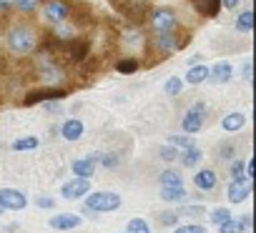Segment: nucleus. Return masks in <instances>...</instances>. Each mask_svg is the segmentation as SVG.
<instances>
[{
    "label": "nucleus",
    "instance_id": "21",
    "mask_svg": "<svg viewBox=\"0 0 256 233\" xmlns=\"http://www.w3.org/2000/svg\"><path fill=\"white\" fill-rule=\"evenodd\" d=\"M244 123H246V115H244V113H228L226 118L221 121V128L228 131V133H234V131L244 128Z\"/></svg>",
    "mask_w": 256,
    "mask_h": 233
},
{
    "label": "nucleus",
    "instance_id": "39",
    "mask_svg": "<svg viewBox=\"0 0 256 233\" xmlns=\"http://www.w3.org/2000/svg\"><path fill=\"white\" fill-rule=\"evenodd\" d=\"M176 218H178L176 211H174V213H164V216H161V223H164V226H171V223H176Z\"/></svg>",
    "mask_w": 256,
    "mask_h": 233
},
{
    "label": "nucleus",
    "instance_id": "4",
    "mask_svg": "<svg viewBox=\"0 0 256 233\" xmlns=\"http://www.w3.org/2000/svg\"><path fill=\"white\" fill-rule=\"evenodd\" d=\"M204 115H206V105L204 103H196L181 121V128L184 133H198L204 128Z\"/></svg>",
    "mask_w": 256,
    "mask_h": 233
},
{
    "label": "nucleus",
    "instance_id": "35",
    "mask_svg": "<svg viewBox=\"0 0 256 233\" xmlns=\"http://www.w3.org/2000/svg\"><path fill=\"white\" fill-rule=\"evenodd\" d=\"M174 233H206V228H204V226H196V223H191V226H178Z\"/></svg>",
    "mask_w": 256,
    "mask_h": 233
},
{
    "label": "nucleus",
    "instance_id": "36",
    "mask_svg": "<svg viewBox=\"0 0 256 233\" xmlns=\"http://www.w3.org/2000/svg\"><path fill=\"white\" fill-rule=\"evenodd\" d=\"M161 158H164V161H176V158H178V148H174V146L161 148Z\"/></svg>",
    "mask_w": 256,
    "mask_h": 233
},
{
    "label": "nucleus",
    "instance_id": "12",
    "mask_svg": "<svg viewBox=\"0 0 256 233\" xmlns=\"http://www.w3.org/2000/svg\"><path fill=\"white\" fill-rule=\"evenodd\" d=\"M48 223H50V228H56V231H73V228H78V226L83 223V218L76 216V213H58V216H53Z\"/></svg>",
    "mask_w": 256,
    "mask_h": 233
},
{
    "label": "nucleus",
    "instance_id": "8",
    "mask_svg": "<svg viewBox=\"0 0 256 233\" xmlns=\"http://www.w3.org/2000/svg\"><path fill=\"white\" fill-rule=\"evenodd\" d=\"M88 50H90V40L88 38H68L66 40V53L73 63H83L88 58Z\"/></svg>",
    "mask_w": 256,
    "mask_h": 233
},
{
    "label": "nucleus",
    "instance_id": "40",
    "mask_svg": "<svg viewBox=\"0 0 256 233\" xmlns=\"http://www.w3.org/2000/svg\"><path fill=\"white\" fill-rule=\"evenodd\" d=\"M103 166L116 168V166H118V158H116V156H103Z\"/></svg>",
    "mask_w": 256,
    "mask_h": 233
},
{
    "label": "nucleus",
    "instance_id": "43",
    "mask_svg": "<svg viewBox=\"0 0 256 233\" xmlns=\"http://www.w3.org/2000/svg\"><path fill=\"white\" fill-rule=\"evenodd\" d=\"M13 8V0H0V10H10Z\"/></svg>",
    "mask_w": 256,
    "mask_h": 233
},
{
    "label": "nucleus",
    "instance_id": "41",
    "mask_svg": "<svg viewBox=\"0 0 256 233\" xmlns=\"http://www.w3.org/2000/svg\"><path fill=\"white\" fill-rule=\"evenodd\" d=\"M221 5H224V8H231V10H234V8L238 5V0H221Z\"/></svg>",
    "mask_w": 256,
    "mask_h": 233
},
{
    "label": "nucleus",
    "instance_id": "11",
    "mask_svg": "<svg viewBox=\"0 0 256 233\" xmlns=\"http://www.w3.org/2000/svg\"><path fill=\"white\" fill-rule=\"evenodd\" d=\"M0 203H3L6 211H23V208L28 206V198H26L20 191L3 188V191H0Z\"/></svg>",
    "mask_w": 256,
    "mask_h": 233
},
{
    "label": "nucleus",
    "instance_id": "17",
    "mask_svg": "<svg viewBox=\"0 0 256 233\" xmlns=\"http://www.w3.org/2000/svg\"><path fill=\"white\" fill-rule=\"evenodd\" d=\"M208 78H211L214 83H228V80L234 78V68H231L228 63H216V65L208 70Z\"/></svg>",
    "mask_w": 256,
    "mask_h": 233
},
{
    "label": "nucleus",
    "instance_id": "14",
    "mask_svg": "<svg viewBox=\"0 0 256 233\" xmlns=\"http://www.w3.org/2000/svg\"><path fill=\"white\" fill-rule=\"evenodd\" d=\"M38 78H40V80H60V78H63V68H60L53 58H46V60H40Z\"/></svg>",
    "mask_w": 256,
    "mask_h": 233
},
{
    "label": "nucleus",
    "instance_id": "37",
    "mask_svg": "<svg viewBox=\"0 0 256 233\" xmlns=\"http://www.w3.org/2000/svg\"><path fill=\"white\" fill-rule=\"evenodd\" d=\"M241 173H244V161H234L231 163V176L234 178H241Z\"/></svg>",
    "mask_w": 256,
    "mask_h": 233
},
{
    "label": "nucleus",
    "instance_id": "44",
    "mask_svg": "<svg viewBox=\"0 0 256 233\" xmlns=\"http://www.w3.org/2000/svg\"><path fill=\"white\" fill-rule=\"evenodd\" d=\"M0 213H6V208H3V203H0Z\"/></svg>",
    "mask_w": 256,
    "mask_h": 233
},
{
    "label": "nucleus",
    "instance_id": "18",
    "mask_svg": "<svg viewBox=\"0 0 256 233\" xmlns=\"http://www.w3.org/2000/svg\"><path fill=\"white\" fill-rule=\"evenodd\" d=\"M60 136H63L66 141H78V138L83 136V121H78V118L66 121L63 128H60Z\"/></svg>",
    "mask_w": 256,
    "mask_h": 233
},
{
    "label": "nucleus",
    "instance_id": "24",
    "mask_svg": "<svg viewBox=\"0 0 256 233\" xmlns=\"http://www.w3.org/2000/svg\"><path fill=\"white\" fill-rule=\"evenodd\" d=\"M204 158V153L196 148V146H191V148H186L184 153H181V163L186 166V168H191V166H196L198 161Z\"/></svg>",
    "mask_w": 256,
    "mask_h": 233
},
{
    "label": "nucleus",
    "instance_id": "30",
    "mask_svg": "<svg viewBox=\"0 0 256 233\" xmlns=\"http://www.w3.org/2000/svg\"><path fill=\"white\" fill-rule=\"evenodd\" d=\"M40 0H13V8H18L20 13H33L38 8Z\"/></svg>",
    "mask_w": 256,
    "mask_h": 233
},
{
    "label": "nucleus",
    "instance_id": "9",
    "mask_svg": "<svg viewBox=\"0 0 256 233\" xmlns=\"http://www.w3.org/2000/svg\"><path fill=\"white\" fill-rule=\"evenodd\" d=\"M248 193H251V178H244V176H241V178H234V181L228 183V188H226V196H228L231 203L246 201Z\"/></svg>",
    "mask_w": 256,
    "mask_h": 233
},
{
    "label": "nucleus",
    "instance_id": "7",
    "mask_svg": "<svg viewBox=\"0 0 256 233\" xmlns=\"http://www.w3.org/2000/svg\"><path fill=\"white\" fill-rule=\"evenodd\" d=\"M118 10L131 20V23H141L148 13V5L144 3V0H123V3L118 5Z\"/></svg>",
    "mask_w": 256,
    "mask_h": 233
},
{
    "label": "nucleus",
    "instance_id": "3",
    "mask_svg": "<svg viewBox=\"0 0 256 233\" xmlns=\"http://www.w3.org/2000/svg\"><path fill=\"white\" fill-rule=\"evenodd\" d=\"M68 90L66 88H56V85H48V88H36L26 95V105H38V103H48V100H60L66 98Z\"/></svg>",
    "mask_w": 256,
    "mask_h": 233
},
{
    "label": "nucleus",
    "instance_id": "28",
    "mask_svg": "<svg viewBox=\"0 0 256 233\" xmlns=\"http://www.w3.org/2000/svg\"><path fill=\"white\" fill-rule=\"evenodd\" d=\"M241 231H244V223L241 218H234V216L218 226V233H241Z\"/></svg>",
    "mask_w": 256,
    "mask_h": 233
},
{
    "label": "nucleus",
    "instance_id": "26",
    "mask_svg": "<svg viewBox=\"0 0 256 233\" xmlns=\"http://www.w3.org/2000/svg\"><path fill=\"white\" fill-rule=\"evenodd\" d=\"M236 30H241V33H251L254 30V13L251 10H244L236 18Z\"/></svg>",
    "mask_w": 256,
    "mask_h": 233
},
{
    "label": "nucleus",
    "instance_id": "6",
    "mask_svg": "<svg viewBox=\"0 0 256 233\" xmlns=\"http://www.w3.org/2000/svg\"><path fill=\"white\" fill-rule=\"evenodd\" d=\"M88 191H90V181L76 176L73 181H68V183L60 188V196H63L66 201H78V198H83Z\"/></svg>",
    "mask_w": 256,
    "mask_h": 233
},
{
    "label": "nucleus",
    "instance_id": "25",
    "mask_svg": "<svg viewBox=\"0 0 256 233\" xmlns=\"http://www.w3.org/2000/svg\"><path fill=\"white\" fill-rule=\"evenodd\" d=\"M138 68H141V63H138L136 58H123V60L116 63V70L123 73V75H131V73H136Z\"/></svg>",
    "mask_w": 256,
    "mask_h": 233
},
{
    "label": "nucleus",
    "instance_id": "33",
    "mask_svg": "<svg viewBox=\"0 0 256 233\" xmlns=\"http://www.w3.org/2000/svg\"><path fill=\"white\" fill-rule=\"evenodd\" d=\"M181 88H184V80H181V78H176V75H174V78H168V80H166V93H168V95H178V93H181Z\"/></svg>",
    "mask_w": 256,
    "mask_h": 233
},
{
    "label": "nucleus",
    "instance_id": "31",
    "mask_svg": "<svg viewBox=\"0 0 256 233\" xmlns=\"http://www.w3.org/2000/svg\"><path fill=\"white\" fill-rule=\"evenodd\" d=\"M228 218H231V211H228V208H214V211H211V223H214V226H221V223L228 221Z\"/></svg>",
    "mask_w": 256,
    "mask_h": 233
},
{
    "label": "nucleus",
    "instance_id": "13",
    "mask_svg": "<svg viewBox=\"0 0 256 233\" xmlns=\"http://www.w3.org/2000/svg\"><path fill=\"white\" fill-rule=\"evenodd\" d=\"M156 45H158V50H161V53H176V50H181L186 43H184V40H178L174 30H166V33H158Z\"/></svg>",
    "mask_w": 256,
    "mask_h": 233
},
{
    "label": "nucleus",
    "instance_id": "38",
    "mask_svg": "<svg viewBox=\"0 0 256 233\" xmlns=\"http://www.w3.org/2000/svg\"><path fill=\"white\" fill-rule=\"evenodd\" d=\"M36 206H38V208H56V201L43 196V198H38V201H36Z\"/></svg>",
    "mask_w": 256,
    "mask_h": 233
},
{
    "label": "nucleus",
    "instance_id": "2",
    "mask_svg": "<svg viewBox=\"0 0 256 233\" xmlns=\"http://www.w3.org/2000/svg\"><path fill=\"white\" fill-rule=\"evenodd\" d=\"M88 201L86 206L93 211V213H110V211H118L120 208V196L118 193H110V191H96V193H86Z\"/></svg>",
    "mask_w": 256,
    "mask_h": 233
},
{
    "label": "nucleus",
    "instance_id": "10",
    "mask_svg": "<svg viewBox=\"0 0 256 233\" xmlns=\"http://www.w3.org/2000/svg\"><path fill=\"white\" fill-rule=\"evenodd\" d=\"M43 15H46L48 23H66V18L70 15V8H68V3H63V0H48Z\"/></svg>",
    "mask_w": 256,
    "mask_h": 233
},
{
    "label": "nucleus",
    "instance_id": "32",
    "mask_svg": "<svg viewBox=\"0 0 256 233\" xmlns=\"http://www.w3.org/2000/svg\"><path fill=\"white\" fill-rule=\"evenodd\" d=\"M168 141H171V146H174V148H178V151H186V148H191V146H194V141H191L188 136H171Z\"/></svg>",
    "mask_w": 256,
    "mask_h": 233
},
{
    "label": "nucleus",
    "instance_id": "20",
    "mask_svg": "<svg viewBox=\"0 0 256 233\" xmlns=\"http://www.w3.org/2000/svg\"><path fill=\"white\" fill-rule=\"evenodd\" d=\"M158 183H161V188H176V186H184V178H181L178 171L166 168V171L158 173Z\"/></svg>",
    "mask_w": 256,
    "mask_h": 233
},
{
    "label": "nucleus",
    "instance_id": "29",
    "mask_svg": "<svg viewBox=\"0 0 256 233\" xmlns=\"http://www.w3.org/2000/svg\"><path fill=\"white\" fill-rule=\"evenodd\" d=\"M126 233H151V228H148V223L144 218H131L128 221V231Z\"/></svg>",
    "mask_w": 256,
    "mask_h": 233
},
{
    "label": "nucleus",
    "instance_id": "22",
    "mask_svg": "<svg viewBox=\"0 0 256 233\" xmlns=\"http://www.w3.org/2000/svg\"><path fill=\"white\" fill-rule=\"evenodd\" d=\"M186 80H188L191 85H198V83L208 80V68H206V65H201V63H194V65L188 68V75H186Z\"/></svg>",
    "mask_w": 256,
    "mask_h": 233
},
{
    "label": "nucleus",
    "instance_id": "19",
    "mask_svg": "<svg viewBox=\"0 0 256 233\" xmlns=\"http://www.w3.org/2000/svg\"><path fill=\"white\" fill-rule=\"evenodd\" d=\"M73 173L76 176H80V178H90L93 173H96V158H78V161H73Z\"/></svg>",
    "mask_w": 256,
    "mask_h": 233
},
{
    "label": "nucleus",
    "instance_id": "15",
    "mask_svg": "<svg viewBox=\"0 0 256 233\" xmlns=\"http://www.w3.org/2000/svg\"><path fill=\"white\" fill-rule=\"evenodd\" d=\"M191 3H194L196 13L204 18H216L221 13V0H191Z\"/></svg>",
    "mask_w": 256,
    "mask_h": 233
},
{
    "label": "nucleus",
    "instance_id": "5",
    "mask_svg": "<svg viewBox=\"0 0 256 233\" xmlns=\"http://www.w3.org/2000/svg\"><path fill=\"white\" fill-rule=\"evenodd\" d=\"M151 25L156 33H166L176 28V13L171 8H156L151 10Z\"/></svg>",
    "mask_w": 256,
    "mask_h": 233
},
{
    "label": "nucleus",
    "instance_id": "42",
    "mask_svg": "<svg viewBox=\"0 0 256 233\" xmlns=\"http://www.w3.org/2000/svg\"><path fill=\"white\" fill-rule=\"evenodd\" d=\"M244 78H246V83H251V63L244 65Z\"/></svg>",
    "mask_w": 256,
    "mask_h": 233
},
{
    "label": "nucleus",
    "instance_id": "34",
    "mask_svg": "<svg viewBox=\"0 0 256 233\" xmlns=\"http://www.w3.org/2000/svg\"><path fill=\"white\" fill-rule=\"evenodd\" d=\"M206 208L204 206H186V208H178L176 216H201Z\"/></svg>",
    "mask_w": 256,
    "mask_h": 233
},
{
    "label": "nucleus",
    "instance_id": "1",
    "mask_svg": "<svg viewBox=\"0 0 256 233\" xmlns=\"http://www.w3.org/2000/svg\"><path fill=\"white\" fill-rule=\"evenodd\" d=\"M8 48L13 50V53H30V50H36L38 48V35L30 30V28H23V25H18V28H13L10 33H8Z\"/></svg>",
    "mask_w": 256,
    "mask_h": 233
},
{
    "label": "nucleus",
    "instance_id": "23",
    "mask_svg": "<svg viewBox=\"0 0 256 233\" xmlns=\"http://www.w3.org/2000/svg\"><path fill=\"white\" fill-rule=\"evenodd\" d=\"M161 198H164L166 203H181V201H186V188H184V186L161 188Z\"/></svg>",
    "mask_w": 256,
    "mask_h": 233
},
{
    "label": "nucleus",
    "instance_id": "16",
    "mask_svg": "<svg viewBox=\"0 0 256 233\" xmlns=\"http://www.w3.org/2000/svg\"><path fill=\"white\" fill-rule=\"evenodd\" d=\"M194 183H196V188H201V191H214V188L218 186V178H216V173H214L211 168H204V171L196 173Z\"/></svg>",
    "mask_w": 256,
    "mask_h": 233
},
{
    "label": "nucleus",
    "instance_id": "27",
    "mask_svg": "<svg viewBox=\"0 0 256 233\" xmlns=\"http://www.w3.org/2000/svg\"><path fill=\"white\" fill-rule=\"evenodd\" d=\"M38 138L36 136H26V138H18L16 143H13V151H36L38 148Z\"/></svg>",
    "mask_w": 256,
    "mask_h": 233
}]
</instances>
